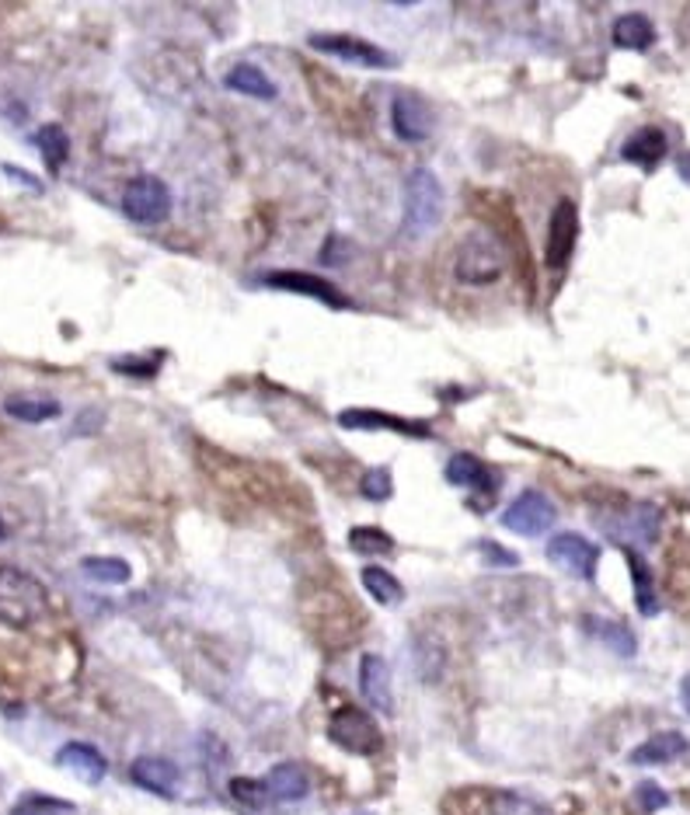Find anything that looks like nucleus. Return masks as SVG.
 Instances as JSON below:
<instances>
[{
	"instance_id": "nucleus-1",
	"label": "nucleus",
	"mask_w": 690,
	"mask_h": 815,
	"mask_svg": "<svg viewBox=\"0 0 690 815\" xmlns=\"http://www.w3.org/2000/svg\"><path fill=\"white\" fill-rule=\"evenodd\" d=\"M444 220V185L433 171L415 168L404 179V212H401V238L422 241Z\"/></svg>"
},
{
	"instance_id": "nucleus-2",
	"label": "nucleus",
	"mask_w": 690,
	"mask_h": 815,
	"mask_svg": "<svg viewBox=\"0 0 690 815\" xmlns=\"http://www.w3.org/2000/svg\"><path fill=\"white\" fill-rule=\"evenodd\" d=\"M46 610H49V596L43 582L22 569L4 564L0 569V620L14 631H25L35 620H43Z\"/></svg>"
},
{
	"instance_id": "nucleus-3",
	"label": "nucleus",
	"mask_w": 690,
	"mask_h": 815,
	"mask_svg": "<svg viewBox=\"0 0 690 815\" xmlns=\"http://www.w3.org/2000/svg\"><path fill=\"white\" fill-rule=\"evenodd\" d=\"M328 739L346 753L356 756H374L384 750V735L377 729V721L370 718L363 707H339L328 721Z\"/></svg>"
},
{
	"instance_id": "nucleus-4",
	"label": "nucleus",
	"mask_w": 690,
	"mask_h": 815,
	"mask_svg": "<svg viewBox=\"0 0 690 815\" xmlns=\"http://www.w3.org/2000/svg\"><path fill=\"white\" fill-rule=\"evenodd\" d=\"M506 272V258L503 247L495 244L488 234H471L464 244H460V255L453 265V276L468 287H488Z\"/></svg>"
},
{
	"instance_id": "nucleus-5",
	"label": "nucleus",
	"mask_w": 690,
	"mask_h": 815,
	"mask_svg": "<svg viewBox=\"0 0 690 815\" xmlns=\"http://www.w3.org/2000/svg\"><path fill=\"white\" fill-rule=\"evenodd\" d=\"M122 212L140 227H157L171 217V188L157 174H140L122 192Z\"/></svg>"
},
{
	"instance_id": "nucleus-6",
	"label": "nucleus",
	"mask_w": 690,
	"mask_h": 815,
	"mask_svg": "<svg viewBox=\"0 0 690 815\" xmlns=\"http://www.w3.org/2000/svg\"><path fill=\"white\" fill-rule=\"evenodd\" d=\"M311 49L325 52V57H335V60H346V63H356V66H366V70H395L398 60L391 57L387 49L374 46L360 39V35H346V32H314L311 35Z\"/></svg>"
},
{
	"instance_id": "nucleus-7",
	"label": "nucleus",
	"mask_w": 690,
	"mask_h": 815,
	"mask_svg": "<svg viewBox=\"0 0 690 815\" xmlns=\"http://www.w3.org/2000/svg\"><path fill=\"white\" fill-rule=\"evenodd\" d=\"M555 520H558V509L541 491H523L520 499H512L503 512V526L520 537H541L555 526Z\"/></svg>"
},
{
	"instance_id": "nucleus-8",
	"label": "nucleus",
	"mask_w": 690,
	"mask_h": 815,
	"mask_svg": "<svg viewBox=\"0 0 690 815\" xmlns=\"http://www.w3.org/2000/svg\"><path fill=\"white\" fill-rule=\"evenodd\" d=\"M576 238H579V212L572 199H561L547 220V238H544V261L552 269H565L576 252Z\"/></svg>"
},
{
	"instance_id": "nucleus-9",
	"label": "nucleus",
	"mask_w": 690,
	"mask_h": 815,
	"mask_svg": "<svg viewBox=\"0 0 690 815\" xmlns=\"http://www.w3.org/2000/svg\"><path fill=\"white\" fill-rule=\"evenodd\" d=\"M547 558H552L561 572L593 582L596 564H600V547L590 544L582 534H555L547 540Z\"/></svg>"
},
{
	"instance_id": "nucleus-10",
	"label": "nucleus",
	"mask_w": 690,
	"mask_h": 815,
	"mask_svg": "<svg viewBox=\"0 0 690 815\" xmlns=\"http://www.w3.org/2000/svg\"><path fill=\"white\" fill-rule=\"evenodd\" d=\"M391 126L404 144H426L433 133V112L419 95H398L391 105Z\"/></svg>"
},
{
	"instance_id": "nucleus-11",
	"label": "nucleus",
	"mask_w": 690,
	"mask_h": 815,
	"mask_svg": "<svg viewBox=\"0 0 690 815\" xmlns=\"http://www.w3.org/2000/svg\"><path fill=\"white\" fill-rule=\"evenodd\" d=\"M130 777H133V784H140L150 794H161V799H171L182 781L179 767H174L168 756H136L133 767H130Z\"/></svg>"
},
{
	"instance_id": "nucleus-12",
	"label": "nucleus",
	"mask_w": 690,
	"mask_h": 815,
	"mask_svg": "<svg viewBox=\"0 0 690 815\" xmlns=\"http://www.w3.org/2000/svg\"><path fill=\"white\" fill-rule=\"evenodd\" d=\"M262 282H265V287H273V290L314 296V300H322V304H328V307H346L349 304V300L339 290H335L325 276H311V272H269Z\"/></svg>"
},
{
	"instance_id": "nucleus-13",
	"label": "nucleus",
	"mask_w": 690,
	"mask_h": 815,
	"mask_svg": "<svg viewBox=\"0 0 690 815\" xmlns=\"http://www.w3.org/2000/svg\"><path fill=\"white\" fill-rule=\"evenodd\" d=\"M360 690L363 697L380 707L384 715L395 711V686H391V666H387L380 655H363L360 662Z\"/></svg>"
},
{
	"instance_id": "nucleus-14",
	"label": "nucleus",
	"mask_w": 690,
	"mask_h": 815,
	"mask_svg": "<svg viewBox=\"0 0 690 815\" xmlns=\"http://www.w3.org/2000/svg\"><path fill=\"white\" fill-rule=\"evenodd\" d=\"M339 425H342V429H391V433L415 436V439H426L429 436V425L398 418V415H387V412H366V408H349V412L339 415Z\"/></svg>"
},
{
	"instance_id": "nucleus-15",
	"label": "nucleus",
	"mask_w": 690,
	"mask_h": 815,
	"mask_svg": "<svg viewBox=\"0 0 690 815\" xmlns=\"http://www.w3.org/2000/svg\"><path fill=\"white\" fill-rule=\"evenodd\" d=\"M57 764L74 777H81L84 784H101L105 774H109L105 756L95 746H87V742H66V746L57 753Z\"/></svg>"
},
{
	"instance_id": "nucleus-16",
	"label": "nucleus",
	"mask_w": 690,
	"mask_h": 815,
	"mask_svg": "<svg viewBox=\"0 0 690 815\" xmlns=\"http://www.w3.org/2000/svg\"><path fill=\"white\" fill-rule=\"evenodd\" d=\"M666 150H669V139H666V133L663 130H656V126H645V130H639V133H631L628 139H625V147H621V157L628 165H639V168H656L663 157H666Z\"/></svg>"
},
{
	"instance_id": "nucleus-17",
	"label": "nucleus",
	"mask_w": 690,
	"mask_h": 815,
	"mask_svg": "<svg viewBox=\"0 0 690 815\" xmlns=\"http://www.w3.org/2000/svg\"><path fill=\"white\" fill-rule=\"evenodd\" d=\"M447 482L457 485V488L477 491V495L495 491V477H492V471H488L477 457H471V453H453V457L447 460Z\"/></svg>"
},
{
	"instance_id": "nucleus-18",
	"label": "nucleus",
	"mask_w": 690,
	"mask_h": 815,
	"mask_svg": "<svg viewBox=\"0 0 690 815\" xmlns=\"http://www.w3.org/2000/svg\"><path fill=\"white\" fill-rule=\"evenodd\" d=\"M683 753H687V739L680 732H659L645 739L639 750H631L628 759L634 767H663V764H674Z\"/></svg>"
},
{
	"instance_id": "nucleus-19",
	"label": "nucleus",
	"mask_w": 690,
	"mask_h": 815,
	"mask_svg": "<svg viewBox=\"0 0 690 815\" xmlns=\"http://www.w3.org/2000/svg\"><path fill=\"white\" fill-rule=\"evenodd\" d=\"M265 788H269L273 802H300V799H307L311 777L296 764H279L269 770V777H265Z\"/></svg>"
},
{
	"instance_id": "nucleus-20",
	"label": "nucleus",
	"mask_w": 690,
	"mask_h": 815,
	"mask_svg": "<svg viewBox=\"0 0 690 815\" xmlns=\"http://www.w3.org/2000/svg\"><path fill=\"white\" fill-rule=\"evenodd\" d=\"M223 84L230 87V92L247 95V98H258V101H273V98H276V84H273L269 77H265L255 63H238V66H230V74L223 77Z\"/></svg>"
},
{
	"instance_id": "nucleus-21",
	"label": "nucleus",
	"mask_w": 690,
	"mask_h": 815,
	"mask_svg": "<svg viewBox=\"0 0 690 815\" xmlns=\"http://www.w3.org/2000/svg\"><path fill=\"white\" fill-rule=\"evenodd\" d=\"M656 42V28L645 14H625L614 22V46L617 49H631V52H642Z\"/></svg>"
},
{
	"instance_id": "nucleus-22",
	"label": "nucleus",
	"mask_w": 690,
	"mask_h": 815,
	"mask_svg": "<svg viewBox=\"0 0 690 815\" xmlns=\"http://www.w3.org/2000/svg\"><path fill=\"white\" fill-rule=\"evenodd\" d=\"M4 415H11L17 422H32V425L52 422V418H60V401L32 398V394H14V398L4 401Z\"/></svg>"
},
{
	"instance_id": "nucleus-23",
	"label": "nucleus",
	"mask_w": 690,
	"mask_h": 815,
	"mask_svg": "<svg viewBox=\"0 0 690 815\" xmlns=\"http://www.w3.org/2000/svg\"><path fill=\"white\" fill-rule=\"evenodd\" d=\"M628 569H631V582H634V604L645 617L659 613V596H656V582H652L649 564L642 561V555L628 551Z\"/></svg>"
},
{
	"instance_id": "nucleus-24",
	"label": "nucleus",
	"mask_w": 690,
	"mask_h": 815,
	"mask_svg": "<svg viewBox=\"0 0 690 815\" xmlns=\"http://www.w3.org/2000/svg\"><path fill=\"white\" fill-rule=\"evenodd\" d=\"M35 147H39L49 171H60L66 165V157H70V136H66L63 126H57V122H46V126L35 133Z\"/></svg>"
},
{
	"instance_id": "nucleus-25",
	"label": "nucleus",
	"mask_w": 690,
	"mask_h": 815,
	"mask_svg": "<svg viewBox=\"0 0 690 815\" xmlns=\"http://www.w3.org/2000/svg\"><path fill=\"white\" fill-rule=\"evenodd\" d=\"M363 586L366 593L377 599L380 607H395L404 599V586L401 582L387 572V569H377V564H370V569H363Z\"/></svg>"
},
{
	"instance_id": "nucleus-26",
	"label": "nucleus",
	"mask_w": 690,
	"mask_h": 815,
	"mask_svg": "<svg viewBox=\"0 0 690 815\" xmlns=\"http://www.w3.org/2000/svg\"><path fill=\"white\" fill-rule=\"evenodd\" d=\"M349 547L363 558H374V555H391L395 551V537L384 534L380 526H352L349 530Z\"/></svg>"
},
{
	"instance_id": "nucleus-27",
	"label": "nucleus",
	"mask_w": 690,
	"mask_h": 815,
	"mask_svg": "<svg viewBox=\"0 0 690 815\" xmlns=\"http://www.w3.org/2000/svg\"><path fill=\"white\" fill-rule=\"evenodd\" d=\"M81 572L92 582H101V586H122V582H130L133 575L130 564L122 558H84Z\"/></svg>"
},
{
	"instance_id": "nucleus-28",
	"label": "nucleus",
	"mask_w": 690,
	"mask_h": 815,
	"mask_svg": "<svg viewBox=\"0 0 690 815\" xmlns=\"http://www.w3.org/2000/svg\"><path fill=\"white\" fill-rule=\"evenodd\" d=\"M488 815H552L547 805L526 799V794L517 791H495L488 799Z\"/></svg>"
},
{
	"instance_id": "nucleus-29",
	"label": "nucleus",
	"mask_w": 690,
	"mask_h": 815,
	"mask_svg": "<svg viewBox=\"0 0 690 815\" xmlns=\"http://www.w3.org/2000/svg\"><path fill=\"white\" fill-rule=\"evenodd\" d=\"M586 628L600 637L604 645H610L617 655H634V634L625 628V624H614V620H596V617H586Z\"/></svg>"
},
{
	"instance_id": "nucleus-30",
	"label": "nucleus",
	"mask_w": 690,
	"mask_h": 815,
	"mask_svg": "<svg viewBox=\"0 0 690 815\" xmlns=\"http://www.w3.org/2000/svg\"><path fill=\"white\" fill-rule=\"evenodd\" d=\"M77 808L63 799H49V794H25L22 802L11 808V815H74Z\"/></svg>"
},
{
	"instance_id": "nucleus-31",
	"label": "nucleus",
	"mask_w": 690,
	"mask_h": 815,
	"mask_svg": "<svg viewBox=\"0 0 690 815\" xmlns=\"http://www.w3.org/2000/svg\"><path fill=\"white\" fill-rule=\"evenodd\" d=\"M230 799L244 808L258 812L265 802H269V788H265V781H252V777H234V781H230Z\"/></svg>"
},
{
	"instance_id": "nucleus-32",
	"label": "nucleus",
	"mask_w": 690,
	"mask_h": 815,
	"mask_svg": "<svg viewBox=\"0 0 690 815\" xmlns=\"http://www.w3.org/2000/svg\"><path fill=\"white\" fill-rule=\"evenodd\" d=\"M360 491L366 495L370 502H387V499L395 495V477H391V471H387V467L366 471V474H363V482H360Z\"/></svg>"
},
{
	"instance_id": "nucleus-33",
	"label": "nucleus",
	"mask_w": 690,
	"mask_h": 815,
	"mask_svg": "<svg viewBox=\"0 0 690 815\" xmlns=\"http://www.w3.org/2000/svg\"><path fill=\"white\" fill-rule=\"evenodd\" d=\"M634 802H639V808L645 815H652V812H663L669 805V794L656 781H642L639 788H634Z\"/></svg>"
},
{
	"instance_id": "nucleus-34",
	"label": "nucleus",
	"mask_w": 690,
	"mask_h": 815,
	"mask_svg": "<svg viewBox=\"0 0 690 815\" xmlns=\"http://www.w3.org/2000/svg\"><path fill=\"white\" fill-rule=\"evenodd\" d=\"M477 551H482L485 564H499V569H517L520 558L509 551V547L495 544V540H477Z\"/></svg>"
},
{
	"instance_id": "nucleus-35",
	"label": "nucleus",
	"mask_w": 690,
	"mask_h": 815,
	"mask_svg": "<svg viewBox=\"0 0 690 815\" xmlns=\"http://www.w3.org/2000/svg\"><path fill=\"white\" fill-rule=\"evenodd\" d=\"M4 174H8V179H14V182H22L25 188H32V192H35V196H39V192H43V182H39V179H35V174L22 171V168H14V165H4Z\"/></svg>"
},
{
	"instance_id": "nucleus-36",
	"label": "nucleus",
	"mask_w": 690,
	"mask_h": 815,
	"mask_svg": "<svg viewBox=\"0 0 690 815\" xmlns=\"http://www.w3.org/2000/svg\"><path fill=\"white\" fill-rule=\"evenodd\" d=\"M677 171H680V179H683V182L690 185V150L677 157Z\"/></svg>"
},
{
	"instance_id": "nucleus-37",
	"label": "nucleus",
	"mask_w": 690,
	"mask_h": 815,
	"mask_svg": "<svg viewBox=\"0 0 690 815\" xmlns=\"http://www.w3.org/2000/svg\"><path fill=\"white\" fill-rule=\"evenodd\" d=\"M680 697H683V707L690 711V677H683V683H680Z\"/></svg>"
},
{
	"instance_id": "nucleus-38",
	"label": "nucleus",
	"mask_w": 690,
	"mask_h": 815,
	"mask_svg": "<svg viewBox=\"0 0 690 815\" xmlns=\"http://www.w3.org/2000/svg\"><path fill=\"white\" fill-rule=\"evenodd\" d=\"M8 537V526H4V520H0V540H4Z\"/></svg>"
}]
</instances>
